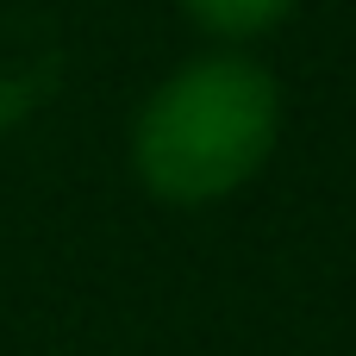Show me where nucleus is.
Here are the masks:
<instances>
[{
	"label": "nucleus",
	"mask_w": 356,
	"mask_h": 356,
	"mask_svg": "<svg viewBox=\"0 0 356 356\" xmlns=\"http://www.w3.org/2000/svg\"><path fill=\"white\" fill-rule=\"evenodd\" d=\"M282 88L257 56L213 50L156 81L131 125V169L169 207H213L238 194L275 150Z\"/></svg>",
	"instance_id": "nucleus-1"
},
{
	"label": "nucleus",
	"mask_w": 356,
	"mask_h": 356,
	"mask_svg": "<svg viewBox=\"0 0 356 356\" xmlns=\"http://www.w3.org/2000/svg\"><path fill=\"white\" fill-rule=\"evenodd\" d=\"M181 6H188L194 25H207L213 38L238 44V38H263L269 25H282L294 0H181Z\"/></svg>",
	"instance_id": "nucleus-2"
}]
</instances>
